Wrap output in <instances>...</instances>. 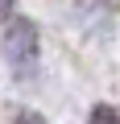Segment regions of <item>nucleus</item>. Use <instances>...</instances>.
Masks as SVG:
<instances>
[{
    "label": "nucleus",
    "instance_id": "obj_1",
    "mask_svg": "<svg viewBox=\"0 0 120 124\" xmlns=\"http://www.w3.org/2000/svg\"><path fill=\"white\" fill-rule=\"evenodd\" d=\"M4 58L17 79H33L37 75V62H41V37H37V25L29 17H8L4 21Z\"/></svg>",
    "mask_w": 120,
    "mask_h": 124
},
{
    "label": "nucleus",
    "instance_id": "obj_2",
    "mask_svg": "<svg viewBox=\"0 0 120 124\" xmlns=\"http://www.w3.org/2000/svg\"><path fill=\"white\" fill-rule=\"evenodd\" d=\"M87 124H120V112H116L112 103H95L91 116H87Z\"/></svg>",
    "mask_w": 120,
    "mask_h": 124
},
{
    "label": "nucleus",
    "instance_id": "obj_3",
    "mask_svg": "<svg viewBox=\"0 0 120 124\" xmlns=\"http://www.w3.org/2000/svg\"><path fill=\"white\" fill-rule=\"evenodd\" d=\"M17 124H50V120H41L37 112H21V116H17Z\"/></svg>",
    "mask_w": 120,
    "mask_h": 124
},
{
    "label": "nucleus",
    "instance_id": "obj_4",
    "mask_svg": "<svg viewBox=\"0 0 120 124\" xmlns=\"http://www.w3.org/2000/svg\"><path fill=\"white\" fill-rule=\"evenodd\" d=\"M13 17V4H4V0H0V21H8Z\"/></svg>",
    "mask_w": 120,
    "mask_h": 124
}]
</instances>
